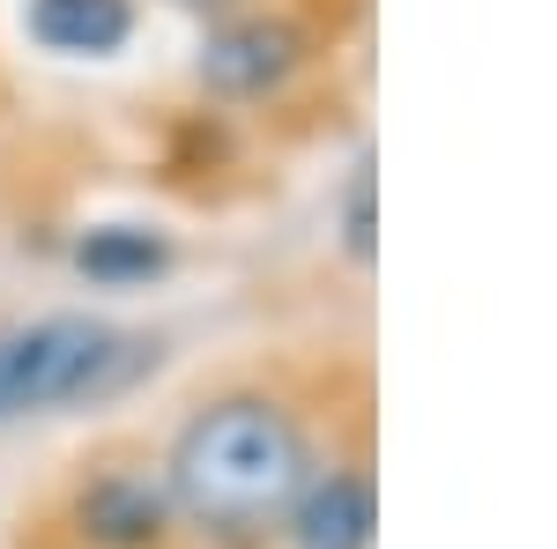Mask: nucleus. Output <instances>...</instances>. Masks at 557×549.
Instances as JSON below:
<instances>
[{"label":"nucleus","instance_id":"obj_1","mask_svg":"<svg viewBox=\"0 0 557 549\" xmlns=\"http://www.w3.org/2000/svg\"><path fill=\"white\" fill-rule=\"evenodd\" d=\"M312 467L320 461H312V431L298 409L268 386H231L178 423L157 475L186 527H201L215 542H253L290 520Z\"/></svg>","mask_w":557,"mask_h":549},{"label":"nucleus","instance_id":"obj_6","mask_svg":"<svg viewBox=\"0 0 557 549\" xmlns=\"http://www.w3.org/2000/svg\"><path fill=\"white\" fill-rule=\"evenodd\" d=\"M134 0H23V30L30 45L60 60H112L134 38Z\"/></svg>","mask_w":557,"mask_h":549},{"label":"nucleus","instance_id":"obj_8","mask_svg":"<svg viewBox=\"0 0 557 549\" xmlns=\"http://www.w3.org/2000/svg\"><path fill=\"white\" fill-rule=\"evenodd\" d=\"M343 246L349 260H372V157L349 164V186H343Z\"/></svg>","mask_w":557,"mask_h":549},{"label":"nucleus","instance_id":"obj_3","mask_svg":"<svg viewBox=\"0 0 557 549\" xmlns=\"http://www.w3.org/2000/svg\"><path fill=\"white\" fill-rule=\"evenodd\" d=\"M312 60V30L298 15H268V8H238V15H215L201 60H194V83L223 97V104H260L275 89L298 83V67Z\"/></svg>","mask_w":557,"mask_h":549},{"label":"nucleus","instance_id":"obj_5","mask_svg":"<svg viewBox=\"0 0 557 549\" xmlns=\"http://www.w3.org/2000/svg\"><path fill=\"white\" fill-rule=\"evenodd\" d=\"M290 549H372L380 542V483L372 467H312V483L298 490V506L283 520Z\"/></svg>","mask_w":557,"mask_h":549},{"label":"nucleus","instance_id":"obj_2","mask_svg":"<svg viewBox=\"0 0 557 549\" xmlns=\"http://www.w3.org/2000/svg\"><path fill=\"white\" fill-rule=\"evenodd\" d=\"M141 372H157V341L127 335L97 312H38L0 327V423L60 416L127 394Z\"/></svg>","mask_w":557,"mask_h":549},{"label":"nucleus","instance_id":"obj_4","mask_svg":"<svg viewBox=\"0 0 557 549\" xmlns=\"http://www.w3.org/2000/svg\"><path fill=\"white\" fill-rule=\"evenodd\" d=\"M67 527L83 549H164L178 512L157 467H97L67 498Z\"/></svg>","mask_w":557,"mask_h":549},{"label":"nucleus","instance_id":"obj_9","mask_svg":"<svg viewBox=\"0 0 557 549\" xmlns=\"http://www.w3.org/2000/svg\"><path fill=\"white\" fill-rule=\"evenodd\" d=\"M172 8H201V15H231L238 0H172Z\"/></svg>","mask_w":557,"mask_h":549},{"label":"nucleus","instance_id":"obj_7","mask_svg":"<svg viewBox=\"0 0 557 549\" xmlns=\"http://www.w3.org/2000/svg\"><path fill=\"white\" fill-rule=\"evenodd\" d=\"M172 230L157 223H89L75 230V267H83L97 290H149L157 275H172Z\"/></svg>","mask_w":557,"mask_h":549}]
</instances>
